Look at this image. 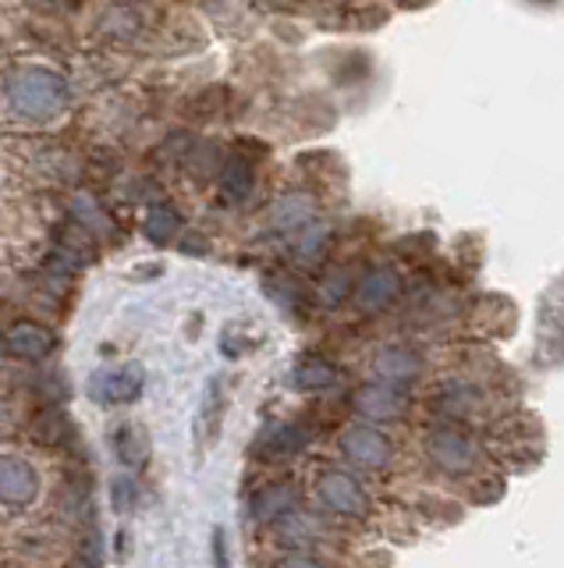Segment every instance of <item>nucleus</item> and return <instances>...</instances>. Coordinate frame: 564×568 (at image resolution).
Instances as JSON below:
<instances>
[{"label":"nucleus","instance_id":"1","mask_svg":"<svg viewBox=\"0 0 564 568\" xmlns=\"http://www.w3.org/2000/svg\"><path fill=\"white\" fill-rule=\"evenodd\" d=\"M422 458L430 462V469L448 479H469L483 469V452L465 430L458 426H433L422 437Z\"/></svg>","mask_w":564,"mask_h":568},{"label":"nucleus","instance_id":"2","mask_svg":"<svg viewBox=\"0 0 564 568\" xmlns=\"http://www.w3.org/2000/svg\"><path fill=\"white\" fill-rule=\"evenodd\" d=\"M8 100L22 118H50L64 106L68 82L50 68H22L8 79Z\"/></svg>","mask_w":564,"mask_h":568},{"label":"nucleus","instance_id":"3","mask_svg":"<svg viewBox=\"0 0 564 568\" xmlns=\"http://www.w3.org/2000/svg\"><path fill=\"white\" fill-rule=\"evenodd\" d=\"M312 494H316V501H320V508L334 515V519L359 523V519H369V511H373V497L362 487V479L348 469H324L316 476Z\"/></svg>","mask_w":564,"mask_h":568},{"label":"nucleus","instance_id":"4","mask_svg":"<svg viewBox=\"0 0 564 568\" xmlns=\"http://www.w3.org/2000/svg\"><path fill=\"white\" fill-rule=\"evenodd\" d=\"M341 455L366 473H387L394 466V440L373 423H351L338 437Z\"/></svg>","mask_w":564,"mask_h":568},{"label":"nucleus","instance_id":"5","mask_svg":"<svg viewBox=\"0 0 564 568\" xmlns=\"http://www.w3.org/2000/svg\"><path fill=\"white\" fill-rule=\"evenodd\" d=\"M351 408L362 416V423L391 426L409 416L412 398H409V390H401V387H391L383 381H366L351 390Z\"/></svg>","mask_w":564,"mask_h":568},{"label":"nucleus","instance_id":"6","mask_svg":"<svg viewBox=\"0 0 564 568\" xmlns=\"http://www.w3.org/2000/svg\"><path fill=\"white\" fill-rule=\"evenodd\" d=\"M401 292H404V284H401V274L394 271V266L373 263L356 277V284H351V302H356L359 313L380 316L394 306V302L401 298Z\"/></svg>","mask_w":564,"mask_h":568},{"label":"nucleus","instance_id":"7","mask_svg":"<svg viewBox=\"0 0 564 568\" xmlns=\"http://www.w3.org/2000/svg\"><path fill=\"white\" fill-rule=\"evenodd\" d=\"M369 369H373L377 381L409 390L422 377V373H427V363H422V355H419L416 345L391 342V345H380L373 352V359H369Z\"/></svg>","mask_w":564,"mask_h":568},{"label":"nucleus","instance_id":"8","mask_svg":"<svg viewBox=\"0 0 564 568\" xmlns=\"http://www.w3.org/2000/svg\"><path fill=\"white\" fill-rule=\"evenodd\" d=\"M143 390H146V377L139 363H129L121 369H103L90 381V395L100 405H132L143 398Z\"/></svg>","mask_w":564,"mask_h":568},{"label":"nucleus","instance_id":"9","mask_svg":"<svg viewBox=\"0 0 564 568\" xmlns=\"http://www.w3.org/2000/svg\"><path fill=\"white\" fill-rule=\"evenodd\" d=\"M4 348H8V355H14V359L40 363L47 355H54L58 334L47 324H40V320H14V324L4 331Z\"/></svg>","mask_w":564,"mask_h":568},{"label":"nucleus","instance_id":"10","mask_svg":"<svg viewBox=\"0 0 564 568\" xmlns=\"http://www.w3.org/2000/svg\"><path fill=\"white\" fill-rule=\"evenodd\" d=\"M40 476L19 455H0V501L11 508H25L37 501Z\"/></svg>","mask_w":564,"mask_h":568},{"label":"nucleus","instance_id":"11","mask_svg":"<svg viewBox=\"0 0 564 568\" xmlns=\"http://www.w3.org/2000/svg\"><path fill=\"white\" fill-rule=\"evenodd\" d=\"M298 508V490L291 479H274V484H263L249 497V515L256 523H280Z\"/></svg>","mask_w":564,"mask_h":568},{"label":"nucleus","instance_id":"12","mask_svg":"<svg viewBox=\"0 0 564 568\" xmlns=\"http://www.w3.org/2000/svg\"><path fill=\"white\" fill-rule=\"evenodd\" d=\"M217 189H221L224 203H232V206L245 203L253 195V189H256V160L235 150L217 171Z\"/></svg>","mask_w":564,"mask_h":568},{"label":"nucleus","instance_id":"13","mask_svg":"<svg viewBox=\"0 0 564 568\" xmlns=\"http://www.w3.org/2000/svg\"><path fill=\"white\" fill-rule=\"evenodd\" d=\"M338 381H341V369L330 359H324V355H302L291 369V384L298 390H309V395H320V390L338 387Z\"/></svg>","mask_w":564,"mask_h":568},{"label":"nucleus","instance_id":"14","mask_svg":"<svg viewBox=\"0 0 564 568\" xmlns=\"http://www.w3.org/2000/svg\"><path fill=\"white\" fill-rule=\"evenodd\" d=\"M312 217H316V206L306 192H291L285 200H277L270 210V224L277 231H302L312 224Z\"/></svg>","mask_w":564,"mask_h":568},{"label":"nucleus","instance_id":"15","mask_svg":"<svg viewBox=\"0 0 564 568\" xmlns=\"http://www.w3.org/2000/svg\"><path fill=\"white\" fill-rule=\"evenodd\" d=\"M277 537L285 547H291V555H302L306 547H312L316 540L324 537V526L312 519V515L302 511H291L288 519L277 523Z\"/></svg>","mask_w":564,"mask_h":568},{"label":"nucleus","instance_id":"16","mask_svg":"<svg viewBox=\"0 0 564 568\" xmlns=\"http://www.w3.org/2000/svg\"><path fill=\"white\" fill-rule=\"evenodd\" d=\"M309 426L306 423H280L267 434V440L259 444L263 455L267 458H288V455H298L309 444Z\"/></svg>","mask_w":564,"mask_h":568},{"label":"nucleus","instance_id":"17","mask_svg":"<svg viewBox=\"0 0 564 568\" xmlns=\"http://www.w3.org/2000/svg\"><path fill=\"white\" fill-rule=\"evenodd\" d=\"M111 444H114L117 462H121L125 469H143V466H146V458H150V440L143 437V430H139V426H132V423L117 426L114 437H111Z\"/></svg>","mask_w":564,"mask_h":568},{"label":"nucleus","instance_id":"18","mask_svg":"<svg viewBox=\"0 0 564 568\" xmlns=\"http://www.w3.org/2000/svg\"><path fill=\"white\" fill-rule=\"evenodd\" d=\"M143 231L153 245H167V242H174V235H182V213L171 203H153L146 213Z\"/></svg>","mask_w":564,"mask_h":568},{"label":"nucleus","instance_id":"19","mask_svg":"<svg viewBox=\"0 0 564 568\" xmlns=\"http://www.w3.org/2000/svg\"><path fill=\"white\" fill-rule=\"evenodd\" d=\"M68 437V416L61 413L58 405H47L32 416V440L43 444V448H58Z\"/></svg>","mask_w":564,"mask_h":568},{"label":"nucleus","instance_id":"20","mask_svg":"<svg viewBox=\"0 0 564 568\" xmlns=\"http://www.w3.org/2000/svg\"><path fill=\"white\" fill-rule=\"evenodd\" d=\"M227 103H232V89H227V85H206L203 93H196L188 100L185 111L192 118H221L227 111Z\"/></svg>","mask_w":564,"mask_h":568},{"label":"nucleus","instance_id":"21","mask_svg":"<svg viewBox=\"0 0 564 568\" xmlns=\"http://www.w3.org/2000/svg\"><path fill=\"white\" fill-rule=\"evenodd\" d=\"M267 288H270V298H277L285 310H302L306 306V295H302V284L288 274H274L267 277Z\"/></svg>","mask_w":564,"mask_h":568},{"label":"nucleus","instance_id":"22","mask_svg":"<svg viewBox=\"0 0 564 568\" xmlns=\"http://www.w3.org/2000/svg\"><path fill=\"white\" fill-rule=\"evenodd\" d=\"M327 242H330L327 227L309 224V227H302V235H298V242H295V256H298V260H306V263L320 260V256H324V248H327Z\"/></svg>","mask_w":564,"mask_h":568},{"label":"nucleus","instance_id":"23","mask_svg":"<svg viewBox=\"0 0 564 568\" xmlns=\"http://www.w3.org/2000/svg\"><path fill=\"white\" fill-rule=\"evenodd\" d=\"M351 284H356V281H351L348 277V271H334V274H327V281L320 284V298H324V306H341V302L351 295Z\"/></svg>","mask_w":564,"mask_h":568},{"label":"nucleus","instance_id":"24","mask_svg":"<svg viewBox=\"0 0 564 568\" xmlns=\"http://www.w3.org/2000/svg\"><path fill=\"white\" fill-rule=\"evenodd\" d=\"M135 501H139L135 479H132V476H117V479H114V487H111V505H114V511L129 515V511L135 508Z\"/></svg>","mask_w":564,"mask_h":568},{"label":"nucleus","instance_id":"25","mask_svg":"<svg viewBox=\"0 0 564 568\" xmlns=\"http://www.w3.org/2000/svg\"><path fill=\"white\" fill-rule=\"evenodd\" d=\"M274 568H330L324 565L320 558H312V555H285V558H277Z\"/></svg>","mask_w":564,"mask_h":568},{"label":"nucleus","instance_id":"26","mask_svg":"<svg viewBox=\"0 0 564 568\" xmlns=\"http://www.w3.org/2000/svg\"><path fill=\"white\" fill-rule=\"evenodd\" d=\"M214 568H232V555H227L224 529H214Z\"/></svg>","mask_w":564,"mask_h":568},{"label":"nucleus","instance_id":"27","mask_svg":"<svg viewBox=\"0 0 564 568\" xmlns=\"http://www.w3.org/2000/svg\"><path fill=\"white\" fill-rule=\"evenodd\" d=\"M192 235H196V231H192ZM182 248H185V253H206L209 245H206V242H196V239H185Z\"/></svg>","mask_w":564,"mask_h":568},{"label":"nucleus","instance_id":"28","mask_svg":"<svg viewBox=\"0 0 564 568\" xmlns=\"http://www.w3.org/2000/svg\"><path fill=\"white\" fill-rule=\"evenodd\" d=\"M117 555H129V537H125V532H117Z\"/></svg>","mask_w":564,"mask_h":568},{"label":"nucleus","instance_id":"29","mask_svg":"<svg viewBox=\"0 0 564 568\" xmlns=\"http://www.w3.org/2000/svg\"><path fill=\"white\" fill-rule=\"evenodd\" d=\"M68 568H93V565H85V561H79V565H68Z\"/></svg>","mask_w":564,"mask_h":568},{"label":"nucleus","instance_id":"30","mask_svg":"<svg viewBox=\"0 0 564 568\" xmlns=\"http://www.w3.org/2000/svg\"><path fill=\"white\" fill-rule=\"evenodd\" d=\"M540 4H551V0H540Z\"/></svg>","mask_w":564,"mask_h":568}]
</instances>
